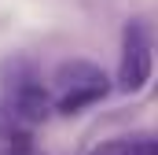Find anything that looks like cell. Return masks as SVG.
<instances>
[{"label": "cell", "instance_id": "cell-1", "mask_svg": "<svg viewBox=\"0 0 158 155\" xmlns=\"http://www.w3.org/2000/svg\"><path fill=\"white\" fill-rule=\"evenodd\" d=\"M55 89H59V96H52V111L81 115V111H88L92 104H99L110 92V81H107V74L96 63L70 59V63H63L55 70Z\"/></svg>", "mask_w": 158, "mask_h": 155}, {"label": "cell", "instance_id": "cell-2", "mask_svg": "<svg viewBox=\"0 0 158 155\" xmlns=\"http://www.w3.org/2000/svg\"><path fill=\"white\" fill-rule=\"evenodd\" d=\"M151 33L143 22H129L121 30V59H118V85L121 92H140L151 81Z\"/></svg>", "mask_w": 158, "mask_h": 155}, {"label": "cell", "instance_id": "cell-3", "mask_svg": "<svg viewBox=\"0 0 158 155\" xmlns=\"http://www.w3.org/2000/svg\"><path fill=\"white\" fill-rule=\"evenodd\" d=\"M4 107L19 118L22 126H37V122H44V118L52 115V92L33 74H22V78H15V81H7Z\"/></svg>", "mask_w": 158, "mask_h": 155}, {"label": "cell", "instance_id": "cell-6", "mask_svg": "<svg viewBox=\"0 0 158 155\" xmlns=\"http://www.w3.org/2000/svg\"><path fill=\"white\" fill-rule=\"evenodd\" d=\"M22 155H37V152H33V148H30V144H26V148H22Z\"/></svg>", "mask_w": 158, "mask_h": 155}, {"label": "cell", "instance_id": "cell-4", "mask_svg": "<svg viewBox=\"0 0 158 155\" xmlns=\"http://www.w3.org/2000/svg\"><path fill=\"white\" fill-rule=\"evenodd\" d=\"M118 155H158V148H155L151 137H140V140H121Z\"/></svg>", "mask_w": 158, "mask_h": 155}, {"label": "cell", "instance_id": "cell-5", "mask_svg": "<svg viewBox=\"0 0 158 155\" xmlns=\"http://www.w3.org/2000/svg\"><path fill=\"white\" fill-rule=\"evenodd\" d=\"M121 152V140H103L99 148H92L88 155H118Z\"/></svg>", "mask_w": 158, "mask_h": 155}]
</instances>
